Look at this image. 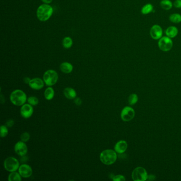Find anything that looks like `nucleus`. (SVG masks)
Listing matches in <instances>:
<instances>
[{
	"instance_id": "1",
	"label": "nucleus",
	"mask_w": 181,
	"mask_h": 181,
	"mask_svg": "<svg viewBox=\"0 0 181 181\" xmlns=\"http://www.w3.org/2000/svg\"><path fill=\"white\" fill-rule=\"evenodd\" d=\"M53 12V8L50 4H43L37 8L36 11L37 18L40 21H46L52 16Z\"/></svg>"
},
{
	"instance_id": "2",
	"label": "nucleus",
	"mask_w": 181,
	"mask_h": 181,
	"mask_svg": "<svg viewBox=\"0 0 181 181\" xmlns=\"http://www.w3.org/2000/svg\"><path fill=\"white\" fill-rule=\"evenodd\" d=\"M99 158L101 162L105 165H112L117 161V152L112 149H106L101 152Z\"/></svg>"
},
{
	"instance_id": "3",
	"label": "nucleus",
	"mask_w": 181,
	"mask_h": 181,
	"mask_svg": "<svg viewBox=\"0 0 181 181\" xmlns=\"http://www.w3.org/2000/svg\"><path fill=\"white\" fill-rule=\"evenodd\" d=\"M10 99L11 102L15 106H21L27 101V95L21 90H15L11 93Z\"/></svg>"
},
{
	"instance_id": "4",
	"label": "nucleus",
	"mask_w": 181,
	"mask_h": 181,
	"mask_svg": "<svg viewBox=\"0 0 181 181\" xmlns=\"http://www.w3.org/2000/svg\"><path fill=\"white\" fill-rule=\"evenodd\" d=\"M59 75L54 70H49L44 74L43 80L48 86H52L58 82Z\"/></svg>"
},
{
	"instance_id": "5",
	"label": "nucleus",
	"mask_w": 181,
	"mask_h": 181,
	"mask_svg": "<svg viewBox=\"0 0 181 181\" xmlns=\"http://www.w3.org/2000/svg\"><path fill=\"white\" fill-rule=\"evenodd\" d=\"M148 174L142 167H137L132 173V179L134 181H145L148 179Z\"/></svg>"
},
{
	"instance_id": "6",
	"label": "nucleus",
	"mask_w": 181,
	"mask_h": 181,
	"mask_svg": "<svg viewBox=\"0 0 181 181\" xmlns=\"http://www.w3.org/2000/svg\"><path fill=\"white\" fill-rule=\"evenodd\" d=\"M20 167V164L16 158L13 157H9L4 161V167L9 172H16Z\"/></svg>"
},
{
	"instance_id": "7",
	"label": "nucleus",
	"mask_w": 181,
	"mask_h": 181,
	"mask_svg": "<svg viewBox=\"0 0 181 181\" xmlns=\"http://www.w3.org/2000/svg\"><path fill=\"white\" fill-rule=\"evenodd\" d=\"M158 46L159 49L163 52H169L172 49L173 46L172 38L167 36H163L158 40Z\"/></svg>"
},
{
	"instance_id": "8",
	"label": "nucleus",
	"mask_w": 181,
	"mask_h": 181,
	"mask_svg": "<svg viewBox=\"0 0 181 181\" xmlns=\"http://www.w3.org/2000/svg\"><path fill=\"white\" fill-rule=\"evenodd\" d=\"M135 117V111L130 106H126L121 112V118L124 122H129Z\"/></svg>"
},
{
	"instance_id": "9",
	"label": "nucleus",
	"mask_w": 181,
	"mask_h": 181,
	"mask_svg": "<svg viewBox=\"0 0 181 181\" xmlns=\"http://www.w3.org/2000/svg\"><path fill=\"white\" fill-rule=\"evenodd\" d=\"M163 31L158 25L152 26L150 30V35L153 40H159L163 37Z\"/></svg>"
},
{
	"instance_id": "10",
	"label": "nucleus",
	"mask_w": 181,
	"mask_h": 181,
	"mask_svg": "<svg viewBox=\"0 0 181 181\" xmlns=\"http://www.w3.org/2000/svg\"><path fill=\"white\" fill-rule=\"evenodd\" d=\"M15 151L19 156H25L28 152V148L25 142L20 141L17 142L14 147Z\"/></svg>"
},
{
	"instance_id": "11",
	"label": "nucleus",
	"mask_w": 181,
	"mask_h": 181,
	"mask_svg": "<svg viewBox=\"0 0 181 181\" xmlns=\"http://www.w3.org/2000/svg\"><path fill=\"white\" fill-rule=\"evenodd\" d=\"M20 114L23 118H28L32 116L34 109L32 105L29 104H23L20 108Z\"/></svg>"
},
{
	"instance_id": "12",
	"label": "nucleus",
	"mask_w": 181,
	"mask_h": 181,
	"mask_svg": "<svg viewBox=\"0 0 181 181\" xmlns=\"http://www.w3.org/2000/svg\"><path fill=\"white\" fill-rule=\"evenodd\" d=\"M18 172L19 173L22 178H29L32 175V169L29 165L22 164L20 165L18 169Z\"/></svg>"
},
{
	"instance_id": "13",
	"label": "nucleus",
	"mask_w": 181,
	"mask_h": 181,
	"mask_svg": "<svg viewBox=\"0 0 181 181\" xmlns=\"http://www.w3.org/2000/svg\"><path fill=\"white\" fill-rule=\"evenodd\" d=\"M44 81L40 78H35L31 79L29 83V86L32 89L40 90L43 88L44 86Z\"/></svg>"
},
{
	"instance_id": "14",
	"label": "nucleus",
	"mask_w": 181,
	"mask_h": 181,
	"mask_svg": "<svg viewBox=\"0 0 181 181\" xmlns=\"http://www.w3.org/2000/svg\"><path fill=\"white\" fill-rule=\"evenodd\" d=\"M127 142L125 140H120L114 145V150L119 154H122L127 150Z\"/></svg>"
},
{
	"instance_id": "15",
	"label": "nucleus",
	"mask_w": 181,
	"mask_h": 181,
	"mask_svg": "<svg viewBox=\"0 0 181 181\" xmlns=\"http://www.w3.org/2000/svg\"><path fill=\"white\" fill-rule=\"evenodd\" d=\"M60 69L62 72L64 74H68L72 72L74 70V66L71 63L68 62H64L61 63L60 66Z\"/></svg>"
},
{
	"instance_id": "16",
	"label": "nucleus",
	"mask_w": 181,
	"mask_h": 181,
	"mask_svg": "<svg viewBox=\"0 0 181 181\" xmlns=\"http://www.w3.org/2000/svg\"><path fill=\"white\" fill-rule=\"evenodd\" d=\"M63 93L65 97L69 99H74L77 97V93L75 90L71 87L65 88Z\"/></svg>"
},
{
	"instance_id": "17",
	"label": "nucleus",
	"mask_w": 181,
	"mask_h": 181,
	"mask_svg": "<svg viewBox=\"0 0 181 181\" xmlns=\"http://www.w3.org/2000/svg\"><path fill=\"white\" fill-rule=\"evenodd\" d=\"M179 32L178 29L175 26H169L165 31V34L167 37L173 38L177 36Z\"/></svg>"
},
{
	"instance_id": "18",
	"label": "nucleus",
	"mask_w": 181,
	"mask_h": 181,
	"mask_svg": "<svg viewBox=\"0 0 181 181\" xmlns=\"http://www.w3.org/2000/svg\"><path fill=\"white\" fill-rule=\"evenodd\" d=\"M55 95V92L53 88L49 87L45 89L44 92V96L46 99L48 101H50L53 98Z\"/></svg>"
},
{
	"instance_id": "19",
	"label": "nucleus",
	"mask_w": 181,
	"mask_h": 181,
	"mask_svg": "<svg viewBox=\"0 0 181 181\" xmlns=\"http://www.w3.org/2000/svg\"><path fill=\"white\" fill-rule=\"evenodd\" d=\"M154 11V7L150 3H148L145 4L142 7L141 10V12L144 15H148L149 13L152 12Z\"/></svg>"
},
{
	"instance_id": "20",
	"label": "nucleus",
	"mask_w": 181,
	"mask_h": 181,
	"mask_svg": "<svg viewBox=\"0 0 181 181\" xmlns=\"http://www.w3.org/2000/svg\"><path fill=\"white\" fill-rule=\"evenodd\" d=\"M62 45L65 49H70L73 45V40L70 37H65L62 40Z\"/></svg>"
},
{
	"instance_id": "21",
	"label": "nucleus",
	"mask_w": 181,
	"mask_h": 181,
	"mask_svg": "<svg viewBox=\"0 0 181 181\" xmlns=\"http://www.w3.org/2000/svg\"><path fill=\"white\" fill-rule=\"evenodd\" d=\"M21 176L20 175L19 173L12 172L9 174L8 176V181H21Z\"/></svg>"
},
{
	"instance_id": "22",
	"label": "nucleus",
	"mask_w": 181,
	"mask_h": 181,
	"mask_svg": "<svg viewBox=\"0 0 181 181\" xmlns=\"http://www.w3.org/2000/svg\"><path fill=\"white\" fill-rule=\"evenodd\" d=\"M160 6L165 10H169L173 7L172 2L170 0H161L160 3Z\"/></svg>"
},
{
	"instance_id": "23",
	"label": "nucleus",
	"mask_w": 181,
	"mask_h": 181,
	"mask_svg": "<svg viewBox=\"0 0 181 181\" xmlns=\"http://www.w3.org/2000/svg\"><path fill=\"white\" fill-rule=\"evenodd\" d=\"M169 19L173 23H180L181 22V15L179 13H173L169 16Z\"/></svg>"
},
{
	"instance_id": "24",
	"label": "nucleus",
	"mask_w": 181,
	"mask_h": 181,
	"mask_svg": "<svg viewBox=\"0 0 181 181\" xmlns=\"http://www.w3.org/2000/svg\"><path fill=\"white\" fill-rule=\"evenodd\" d=\"M138 96L136 93H132L128 98V102L130 105H134L138 102Z\"/></svg>"
},
{
	"instance_id": "25",
	"label": "nucleus",
	"mask_w": 181,
	"mask_h": 181,
	"mask_svg": "<svg viewBox=\"0 0 181 181\" xmlns=\"http://www.w3.org/2000/svg\"><path fill=\"white\" fill-rule=\"evenodd\" d=\"M27 101L28 104H31L32 106H36L39 102L38 99L35 96H31L28 97V98L27 99Z\"/></svg>"
},
{
	"instance_id": "26",
	"label": "nucleus",
	"mask_w": 181,
	"mask_h": 181,
	"mask_svg": "<svg viewBox=\"0 0 181 181\" xmlns=\"http://www.w3.org/2000/svg\"><path fill=\"white\" fill-rule=\"evenodd\" d=\"M9 131H8V129H7V126H3L2 125L1 126V138H4L7 136L8 134Z\"/></svg>"
},
{
	"instance_id": "27",
	"label": "nucleus",
	"mask_w": 181,
	"mask_h": 181,
	"mask_svg": "<svg viewBox=\"0 0 181 181\" xmlns=\"http://www.w3.org/2000/svg\"><path fill=\"white\" fill-rule=\"evenodd\" d=\"M30 138H31V136L29 135V133L24 132L21 135L20 140L24 142H26L29 141Z\"/></svg>"
},
{
	"instance_id": "28",
	"label": "nucleus",
	"mask_w": 181,
	"mask_h": 181,
	"mask_svg": "<svg viewBox=\"0 0 181 181\" xmlns=\"http://www.w3.org/2000/svg\"><path fill=\"white\" fill-rule=\"evenodd\" d=\"M112 179L114 181H126V179L124 176L122 175H117L114 176Z\"/></svg>"
},
{
	"instance_id": "29",
	"label": "nucleus",
	"mask_w": 181,
	"mask_h": 181,
	"mask_svg": "<svg viewBox=\"0 0 181 181\" xmlns=\"http://www.w3.org/2000/svg\"><path fill=\"white\" fill-rule=\"evenodd\" d=\"M173 5L176 8L180 9L181 8V0H175Z\"/></svg>"
},
{
	"instance_id": "30",
	"label": "nucleus",
	"mask_w": 181,
	"mask_h": 181,
	"mask_svg": "<svg viewBox=\"0 0 181 181\" xmlns=\"http://www.w3.org/2000/svg\"><path fill=\"white\" fill-rule=\"evenodd\" d=\"M14 123H15L14 121L12 120H9L6 123V126H7V127H11L13 126Z\"/></svg>"
},
{
	"instance_id": "31",
	"label": "nucleus",
	"mask_w": 181,
	"mask_h": 181,
	"mask_svg": "<svg viewBox=\"0 0 181 181\" xmlns=\"http://www.w3.org/2000/svg\"><path fill=\"white\" fill-rule=\"evenodd\" d=\"M74 102L77 105L80 106L82 104V101L80 98H75V100H74Z\"/></svg>"
},
{
	"instance_id": "32",
	"label": "nucleus",
	"mask_w": 181,
	"mask_h": 181,
	"mask_svg": "<svg viewBox=\"0 0 181 181\" xmlns=\"http://www.w3.org/2000/svg\"><path fill=\"white\" fill-rule=\"evenodd\" d=\"M31 80V79L28 77H26L23 79V82L26 83V84H29Z\"/></svg>"
},
{
	"instance_id": "33",
	"label": "nucleus",
	"mask_w": 181,
	"mask_h": 181,
	"mask_svg": "<svg viewBox=\"0 0 181 181\" xmlns=\"http://www.w3.org/2000/svg\"><path fill=\"white\" fill-rule=\"evenodd\" d=\"M41 1L45 4H50L53 1V0H41Z\"/></svg>"
}]
</instances>
